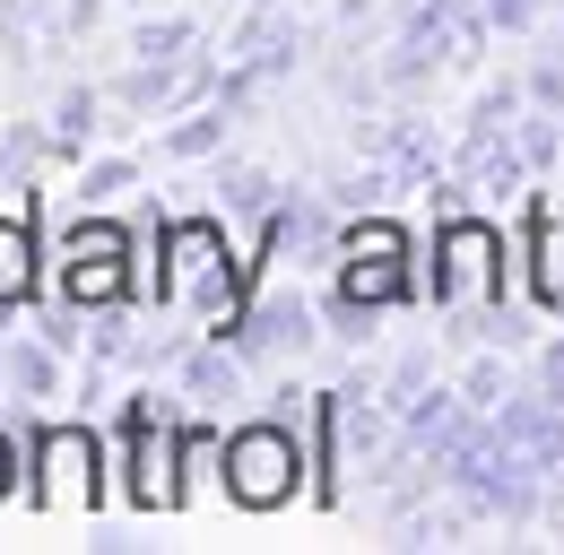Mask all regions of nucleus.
Instances as JSON below:
<instances>
[{
	"label": "nucleus",
	"mask_w": 564,
	"mask_h": 555,
	"mask_svg": "<svg viewBox=\"0 0 564 555\" xmlns=\"http://www.w3.org/2000/svg\"><path fill=\"white\" fill-rule=\"evenodd\" d=\"M226 494L252 503V512H270V503L295 494V434H286L279 416H270V425H243V434L226 443Z\"/></svg>",
	"instance_id": "obj_1"
},
{
	"label": "nucleus",
	"mask_w": 564,
	"mask_h": 555,
	"mask_svg": "<svg viewBox=\"0 0 564 555\" xmlns=\"http://www.w3.org/2000/svg\"><path fill=\"white\" fill-rule=\"evenodd\" d=\"M226 62L243 69L252 87H279L286 69L304 62V26H295V18H279V9H252V18L235 26V44H226Z\"/></svg>",
	"instance_id": "obj_2"
},
{
	"label": "nucleus",
	"mask_w": 564,
	"mask_h": 555,
	"mask_svg": "<svg viewBox=\"0 0 564 555\" xmlns=\"http://www.w3.org/2000/svg\"><path fill=\"white\" fill-rule=\"evenodd\" d=\"M183 391L209 400V409H235V400H243V356L226 339H209L200 356H183Z\"/></svg>",
	"instance_id": "obj_3"
},
{
	"label": "nucleus",
	"mask_w": 564,
	"mask_h": 555,
	"mask_svg": "<svg viewBox=\"0 0 564 555\" xmlns=\"http://www.w3.org/2000/svg\"><path fill=\"white\" fill-rule=\"evenodd\" d=\"M0 373H9L18 400H53L62 391V347L53 339H9L0 347Z\"/></svg>",
	"instance_id": "obj_4"
},
{
	"label": "nucleus",
	"mask_w": 564,
	"mask_h": 555,
	"mask_svg": "<svg viewBox=\"0 0 564 555\" xmlns=\"http://www.w3.org/2000/svg\"><path fill=\"white\" fill-rule=\"evenodd\" d=\"M226 131H235V105H192V113H174V122H165V139H156V148L192 165V156H217V148H226Z\"/></svg>",
	"instance_id": "obj_5"
},
{
	"label": "nucleus",
	"mask_w": 564,
	"mask_h": 555,
	"mask_svg": "<svg viewBox=\"0 0 564 555\" xmlns=\"http://www.w3.org/2000/svg\"><path fill=\"white\" fill-rule=\"evenodd\" d=\"M96 113H105V96H96V87H62V105H53V156H87Z\"/></svg>",
	"instance_id": "obj_6"
},
{
	"label": "nucleus",
	"mask_w": 564,
	"mask_h": 555,
	"mask_svg": "<svg viewBox=\"0 0 564 555\" xmlns=\"http://www.w3.org/2000/svg\"><path fill=\"white\" fill-rule=\"evenodd\" d=\"M279 200L286 192L261 174V165H226V174H217V208H226V217H270Z\"/></svg>",
	"instance_id": "obj_7"
},
{
	"label": "nucleus",
	"mask_w": 564,
	"mask_h": 555,
	"mask_svg": "<svg viewBox=\"0 0 564 555\" xmlns=\"http://www.w3.org/2000/svg\"><path fill=\"white\" fill-rule=\"evenodd\" d=\"M192 44H200L192 18H140V26H131V62H183Z\"/></svg>",
	"instance_id": "obj_8"
},
{
	"label": "nucleus",
	"mask_w": 564,
	"mask_h": 555,
	"mask_svg": "<svg viewBox=\"0 0 564 555\" xmlns=\"http://www.w3.org/2000/svg\"><path fill=\"white\" fill-rule=\"evenodd\" d=\"M44 156H53V122H9L0 131V183H26Z\"/></svg>",
	"instance_id": "obj_9"
},
{
	"label": "nucleus",
	"mask_w": 564,
	"mask_h": 555,
	"mask_svg": "<svg viewBox=\"0 0 564 555\" xmlns=\"http://www.w3.org/2000/svg\"><path fill=\"white\" fill-rule=\"evenodd\" d=\"M530 105H547V113H564V35H547L539 53H530Z\"/></svg>",
	"instance_id": "obj_10"
},
{
	"label": "nucleus",
	"mask_w": 564,
	"mask_h": 555,
	"mask_svg": "<svg viewBox=\"0 0 564 555\" xmlns=\"http://www.w3.org/2000/svg\"><path fill=\"white\" fill-rule=\"evenodd\" d=\"M530 261H539V304H556V313H564V217L539 226V252H530Z\"/></svg>",
	"instance_id": "obj_11"
},
{
	"label": "nucleus",
	"mask_w": 564,
	"mask_h": 555,
	"mask_svg": "<svg viewBox=\"0 0 564 555\" xmlns=\"http://www.w3.org/2000/svg\"><path fill=\"white\" fill-rule=\"evenodd\" d=\"M460 400H469V409H487V416L512 400V373H503V356H478V364L460 373Z\"/></svg>",
	"instance_id": "obj_12"
},
{
	"label": "nucleus",
	"mask_w": 564,
	"mask_h": 555,
	"mask_svg": "<svg viewBox=\"0 0 564 555\" xmlns=\"http://www.w3.org/2000/svg\"><path fill=\"white\" fill-rule=\"evenodd\" d=\"M18 295H26V235L0 226V304H18Z\"/></svg>",
	"instance_id": "obj_13"
},
{
	"label": "nucleus",
	"mask_w": 564,
	"mask_h": 555,
	"mask_svg": "<svg viewBox=\"0 0 564 555\" xmlns=\"http://www.w3.org/2000/svg\"><path fill=\"white\" fill-rule=\"evenodd\" d=\"M131 183H140L131 156H96V165H87V200H113V192H131Z\"/></svg>",
	"instance_id": "obj_14"
},
{
	"label": "nucleus",
	"mask_w": 564,
	"mask_h": 555,
	"mask_svg": "<svg viewBox=\"0 0 564 555\" xmlns=\"http://www.w3.org/2000/svg\"><path fill=\"white\" fill-rule=\"evenodd\" d=\"M417 391H425V356H400V364H391V382H382V409H409Z\"/></svg>",
	"instance_id": "obj_15"
},
{
	"label": "nucleus",
	"mask_w": 564,
	"mask_h": 555,
	"mask_svg": "<svg viewBox=\"0 0 564 555\" xmlns=\"http://www.w3.org/2000/svg\"><path fill=\"white\" fill-rule=\"evenodd\" d=\"M96 18H105V0H53V26H62V44L96 35Z\"/></svg>",
	"instance_id": "obj_16"
},
{
	"label": "nucleus",
	"mask_w": 564,
	"mask_h": 555,
	"mask_svg": "<svg viewBox=\"0 0 564 555\" xmlns=\"http://www.w3.org/2000/svg\"><path fill=\"white\" fill-rule=\"evenodd\" d=\"M478 339H487V347H521V339H530V313H512V304H495L487 322H478Z\"/></svg>",
	"instance_id": "obj_17"
},
{
	"label": "nucleus",
	"mask_w": 564,
	"mask_h": 555,
	"mask_svg": "<svg viewBox=\"0 0 564 555\" xmlns=\"http://www.w3.org/2000/svg\"><path fill=\"white\" fill-rule=\"evenodd\" d=\"M539 9H547V0H487L495 35H530V26H539Z\"/></svg>",
	"instance_id": "obj_18"
},
{
	"label": "nucleus",
	"mask_w": 564,
	"mask_h": 555,
	"mask_svg": "<svg viewBox=\"0 0 564 555\" xmlns=\"http://www.w3.org/2000/svg\"><path fill=\"white\" fill-rule=\"evenodd\" d=\"M539 391H556V400H564V339L539 347Z\"/></svg>",
	"instance_id": "obj_19"
},
{
	"label": "nucleus",
	"mask_w": 564,
	"mask_h": 555,
	"mask_svg": "<svg viewBox=\"0 0 564 555\" xmlns=\"http://www.w3.org/2000/svg\"><path fill=\"white\" fill-rule=\"evenodd\" d=\"M44 339H53V347H78V339H87V330H78L70 313H44Z\"/></svg>",
	"instance_id": "obj_20"
},
{
	"label": "nucleus",
	"mask_w": 564,
	"mask_h": 555,
	"mask_svg": "<svg viewBox=\"0 0 564 555\" xmlns=\"http://www.w3.org/2000/svg\"><path fill=\"white\" fill-rule=\"evenodd\" d=\"M0 494H9V434H0Z\"/></svg>",
	"instance_id": "obj_21"
},
{
	"label": "nucleus",
	"mask_w": 564,
	"mask_h": 555,
	"mask_svg": "<svg viewBox=\"0 0 564 555\" xmlns=\"http://www.w3.org/2000/svg\"><path fill=\"white\" fill-rule=\"evenodd\" d=\"M252 9H279V0H252Z\"/></svg>",
	"instance_id": "obj_22"
},
{
	"label": "nucleus",
	"mask_w": 564,
	"mask_h": 555,
	"mask_svg": "<svg viewBox=\"0 0 564 555\" xmlns=\"http://www.w3.org/2000/svg\"><path fill=\"white\" fill-rule=\"evenodd\" d=\"M547 9H556V0H547Z\"/></svg>",
	"instance_id": "obj_23"
},
{
	"label": "nucleus",
	"mask_w": 564,
	"mask_h": 555,
	"mask_svg": "<svg viewBox=\"0 0 564 555\" xmlns=\"http://www.w3.org/2000/svg\"><path fill=\"white\" fill-rule=\"evenodd\" d=\"M0 382H9V373H0Z\"/></svg>",
	"instance_id": "obj_24"
}]
</instances>
